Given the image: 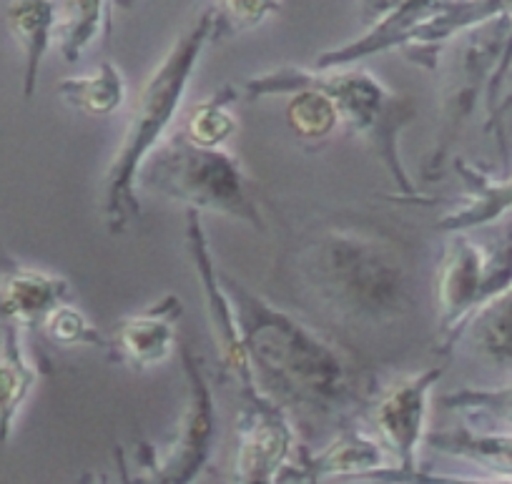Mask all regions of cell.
<instances>
[{
  "label": "cell",
  "instance_id": "cell-1",
  "mask_svg": "<svg viewBox=\"0 0 512 484\" xmlns=\"http://www.w3.org/2000/svg\"><path fill=\"white\" fill-rule=\"evenodd\" d=\"M259 389L287 412L349 422L374 397L364 372L332 339L221 271Z\"/></svg>",
  "mask_w": 512,
  "mask_h": 484
},
{
  "label": "cell",
  "instance_id": "cell-2",
  "mask_svg": "<svg viewBox=\"0 0 512 484\" xmlns=\"http://www.w3.org/2000/svg\"><path fill=\"white\" fill-rule=\"evenodd\" d=\"M289 269L322 309L357 327H387L415 306L410 256L387 231L324 226L299 239Z\"/></svg>",
  "mask_w": 512,
  "mask_h": 484
},
{
  "label": "cell",
  "instance_id": "cell-3",
  "mask_svg": "<svg viewBox=\"0 0 512 484\" xmlns=\"http://www.w3.org/2000/svg\"><path fill=\"white\" fill-rule=\"evenodd\" d=\"M214 43V11L204 8L194 23L181 33L159 66L151 71L136 96L121 146L103 179V214L111 234H123L141 216L139 174L146 158L169 136L171 123L184 106L191 76L196 73L206 46Z\"/></svg>",
  "mask_w": 512,
  "mask_h": 484
},
{
  "label": "cell",
  "instance_id": "cell-4",
  "mask_svg": "<svg viewBox=\"0 0 512 484\" xmlns=\"http://www.w3.org/2000/svg\"><path fill=\"white\" fill-rule=\"evenodd\" d=\"M299 88H314V91L324 93L337 108L339 123H344L354 136H359L372 148L397 191L405 194L407 199H415V181L407 174L400 146L402 133L417 118V108L410 98L392 91L367 68L352 66H282L246 78L239 86V93L246 101H262V98L289 96Z\"/></svg>",
  "mask_w": 512,
  "mask_h": 484
},
{
  "label": "cell",
  "instance_id": "cell-5",
  "mask_svg": "<svg viewBox=\"0 0 512 484\" xmlns=\"http://www.w3.org/2000/svg\"><path fill=\"white\" fill-rule=\"evenodd\" d=\"M141 189L186 206L199 214H221L267 231L254 184L244 166L226 148H204L184 133H171L146 158L139 174Z\"/></svg>",
  "mask_w": 512,
  "mask_h": 484
},
{
  "label": "cell",
  "instance_id": "cell-6",
  "mask_svg": "<svg viewBox=\"0 0 512 484\" xmlns=\"http://www.w3.org/2000/svg\"><path fill=\"white\" fill-rule=\"evenodd\" d=\"M450 236L437 266L440 354L455 349L457 334L482 304L512 286V234L495 249L477 244L467 234Z\"/></svg>",
  "mask_w": 512,
  "mask_h": 484
},
{
  "label": "cell",
  "instance_id": "cell-7",
  "mask_svg": "<svg viewBox=\"0 0 512 484\" xmlns=\"http://www.w3.org/2000/svg\"><path fill=\"white\" fill-rule=\"evenodd\" d=\"M510 31L512 11H507L455 38V58H452V71L445 86V126H442L440 141H437L435 151L425 166L427 181H435L442 176L440 169L452 143L475 111L477 98L490 86L495 68L500 66Z\"/></svg>",
  "mask_w": 512,
  "mask_h": 484
},
{
  "label": "cell",
  "instance_id": "cell-8",
  "mask_svg": "<svg viewBox=\"0 0 512 484\" xmlns=\"http://www.w3.org/2000/svg\"><path fill=\"white\" fill-rule=\"evenodd\" d=\"M234 484H294L302 447L292 414L259 387L239 392Z\"/></svg>",
  "mask_w": 512,
  "mask_h": 484
},
{
  "label": "cell",
  "instance_id": "cell-9",
  "mask_svg": "<svg viewBox=\"0 0 512 484\" xmlns=\"http://www.w3.org/2000/svg\"><path fill=\"white\" fill-rule=\"evenodd\" d=\"M179 354L186 379V404L174 442L161 457L154 452V467L169 484H194L214 452L216 404L204 359L189 344H181Z\"/></svg>",
  "mask_w": 512,
  "mask_h": 484
},
{
  "label": "cell",
  "instance_id": "cell-10",
  "mask_svg": "<svg viewBox=\"0 0 512 484\" xmlns=\"http://www.w3.org/2000/svg\"><path fill=\"white\" fill-rule=\"evenodd\" d=\"M445 369L430 367L417 374L397 379L390 387L377 392L369 407L364 409L374 437L384 447L395 467H417V454L427 437L430 419V399Z\"/></svg>",
  "mask_w": 512,
  "mask_h": 484
},
{
  "label": "cell",
  "instance_id": "cell-11",
  "mask_svg": "<svg viewBox=\"0 0 512 484\" xmlns=\"http://www.w3.org/2000/svg\"><path fill=\"white\" fill-rule=\"evenodd\" d=\"M186 246H189L196 279L201 284L206 316H209V327L214 332V342L216 349L221 352L224 369L234 379L239 392L259 387L254 377V369H251L249 354H246L244 342H241L234 304H231L229 291H226L224 281H221V269L216 266L214 254H211L209 236H206L204 226H201L199 211L186 209Z\"/></svg>",
  "mask_w": 512,
  "mask_h": 484
},
{
  "label": "cell",
  "instance_id": "cell-12",
  "mask_svg": "<svg viewBox=\"0 0 512 484\" xmlns=\"http://www.w3.org/2000/svg\"><path fill=\"white\" fill-rule=\"evenodd\" d=\"M181 316L184 301L176 294L161 296L149 309L123 316L108 339L111 359L134 372L164 364L176 349V324Z\"/></svg>",
  "mask_w": 512,
  "mask_h": 484
},
{
  "label": "cell",
  "instance_id": "cell-13",
  "mask_svg": "<svg viewBox=\"0 0 512 484\" xmlns=\"http://www.w3.org/2000/svg\"><path fill=\"white\" fill-rule=\"evenodd\" d=\"M390 464V457L379 444L374 434L364 432L357 424H339V432L327 447L319 452H299L294 464V484H319L324 479H344V482H357L367 472Z\"/></svg>",
  "mask_w": 512,
  "mask_h": 484
},
{
  "label": "cell",
  "instance_id": "cell-14",
  "mask_svg": "<svg viewBox=\"0 0 512 484\" xmlns=\"http://www.w3.org/2000/svg\"><path fill=\"white\" fill-rule=\"evenodd\" d=\"M73 299L66 276L31 266H11L0 276V319L18 329H41L51 311Z\"/></svg>",
  "mask_w": 512,
  "mask_h": 484
},
{
  "label": "cell",
  "instance_id": "cell-15",
  "mask_svg": "<svg viewBox=\"0 0 512 484\" xmlns=\"http://www.w3.org/2000/svg\"><path fill=\"white\" fill-rule=\"evenodd\" d=\"M452 169L465 186V196L452 211L437 221L442 234H467L472 229H485L497 224L512 211V176L495 179L477 166L467 164L465 158H455Z\"/></svg>",
  "mask_w": 512,
  "mask_h": 484
},
{
  "label": "cell",
  "instance_id": "cell-16",
  "mask_svg": "<svg viewBox=\"0 0 512 484\" xmlns=\"http://www.w3.org/2000/svg\"><path fill=\"white\" fill-rule=\"evenodd\" d=\"M58 0H6V23L23 51V98H33L41 66L56 41Z\"/></svg>",
  "mask_w": 512,
  "mask_h": 484
},
{
  "label": "cell",
  "instance_id": "cell-17",
  "mask_svg": "<svg viewBox=\"0 0 512 484\" xmlns=\"http://www.w3.org/2000/svg\"><path fill=\"white\" fill-rule=\"evenodd\" d=\"M38 364H33L23 344V329L3 324L0 337V447L11 439L23 404L38 384Z\"/></svg>",
  "mask_w": 512,
  "mask_h": 484
},
{
  "label": "cell",
  "instance_id": "cell-18",
  "mask_svg": "<svg viewBox=\"0 0 512 484\" xmlns=\"http://www.w3.org/2000/svg\"><path fill=\"white\" fill-rule=\"evenodd\" d=\"M425 444L432 452L465 459L485 469L487 474L512 479V432L507 429H442V432H427Z\"/></svg>",
  "mask_w": 512,
  "mask_h": 484
},
{
  "label": "cell",
  "instance_id": "cell-19",
  "mask_svg": "<svg viewBox=\"0 0 512 484\" xmlns=\"http://www.w3.org/2000/svg\"><path fill=\"white\" fill-rule=\"evenodd\" d=\"M457 344H467L475 357L492 364L512 362V286L482 304L455 339Z\"/></svg>",
  "mask_w": 512,
  "mask_h": 484
},
{
  "label": "cell",
  "instance_id": "cell-20",
  "mask_svg": "<svg viewBox=\"0 0 512 484\" xmlns=\"http://www.w3.org/2000/svg\"><path fill=\"white\" fill-rule=\"evenodd\" d=\"M128 8L134 0H63L58 16L56 41L68 63L81 61L101 31L111 33V6Z\"/></svg>",
  "mask_w": 512,
  "mask_h": 484
},
{
  "label": "cell",
  "instance_id": "cell-21",
  "mask_svg": "<svg viewBox=\"0 0 512 484\" xmlns=\"http://www.w3.org/2000/svg\"><path fill=\"white\" fill-rule=\"evenodd\" d=\"M56 91L73 111L91 118H106L126 101V78L113 63L103 61L88 76H71L58 81Z\"/></svg>",
  "mask_w": 512,
  "mask_h": 484
},
{
  "label": "cell",
  "instance_id": "cell-22",
  "mask_svg": "<svg viewBox=\"0 0 512 484\" xmlns=\"http://www.w3.org/2000/svg\"><path fill=\"white\" fill-rule=\"evenodd\" d=\"M239 88L236 86H224L221 91H216L214 96H209L206 101H201L199 106L191 108V113L186 116L184 123V136L191 143L204 148H224L231 141V136L239 128L234 113L229 111L231 103L239 98Z\"/></svg>",
  "mask_w": 512,
  "mask_h": 484
},
{
  "label": "cell",
  "instance_id": "cell-23",
  "mask_svg": "<svg viewBox=\"0 0 512 484\" xmlns=\"http://www.w3.org/2000/svg\"><path fill=\"white\" fill-rule=\"evenodd\" d=\"M442 409L455 412L470 422H490L512 432V382L502 387H462L437 399Z\"/></svg>",
  "mask_w": 512,
  "mask_h": 484
},
{
  "label": "cell",
  "instance_id": "cell-24",
  "mask_svg": "<svg viewBox=\"0 0 512 484\" xmlns=\"http://www.w3.org/2000/svg\"><path fill=\"white\" fill-rule=\"evenodd\" d=\"M287 121L304 143L327 141L339 126L334 103L314 88H299V91L289 93Z\"/></svg>",
  "mask_w": 512,
  "mask_h": 484
},
{
  "label": "cell",
  "instance_id": "cell-25",
  "mask_svg": "<svg viewBox=\"0 0 512 484\" xmlns=\"http://www.w3.org/2000/svg\"><path fill=\"white\" fill-rule=\"evenodd\" d=\"M214 41L254 31L282 11V0H214Z\"/></svg>",
  "mask_w": 512,
  "mask_h": 484
},
{
  "label": "cell",
  "instance_id": "cell-26",
  "mask_svg": "<svg viewBox=\"0 0 512 484\" xmlns=\"http://www.w3.org/2000/svg\"><path fill=\"white\" fill-rule=\"evenodd\" d=\"M41 329L48 337V342L61 349H108V339H103V334L88 321V316L78 306H73L71 301L51 311Z\"/></svg>",
  "mask_w": 512,
  "mask_h": 484
},
{
  "label": "cell",
  "instance_id": "cell-27",
  "mask_svg": "<svg viewBox=\"0 0 512 484\" xmlns=\"http://www.w3.org/2000/svg\"><path fill=\"white\" fill-rule=\"evenodd\" d=\"M357 482L367 484H512L510 477H497V474H487V477H467V474H445V472H430L422 469L420 464L412 469L395 467V464H384V467L367 472L359 477Z\"/></svg>",
  "mask_w": 512,
  "mask_h": 484
},
{
  "label": "cell",
  "instance_id": "cell-28",
  "mask_svg": "<svg viewBox=\"0 0 512 484\" xmlns=\"http://www.w3.org/2000/svg\"><path fill=\"white\" fill-rule=\"evenodd\" d=\"M405 3L407 0H359V21L369 28L374 23L384 21V18L395 13L400 6H405Z\"/></svg>",
  "mask_w": 512,
  "mask_h": 484
},
{
  "label": "cell",
  "instance_id": "cell-29",
  "mask_svg": "<svg viewBox=\"0 0 512 484\" xmlns=\"http://www.w3.org/2000/svg\"><path fill=\"white\" fill-rule=\"evenodd\" d=\"M154 452L149 442H139V449H136V464L144 469V477H136V484H169L159 474V469L154 467Z\"/></svg>",
  "mask_w": 512,
  "mask_h": 484
},
{
  "label": "cell",
  "instance_id": "cell-30",
  "mask_svg": "<svg viewBox=\"0 0 512 484\" xmlns=\"http://www.w3.org/2000/svg\"><path fill=\"white\" fill-rule=\"evenodd\" d=\"M113 459H116V484H136V474L131 472L123 447L113 449Z\"/></svg>",
  "mask_w": 512,
  "mask_h": 484
},
{
  "label": "cell",
  "instance_id": "cell-31",
  "mask_svg": "<svg viewBox=\"0 0 512 484\" xmlns=\"http://www.w3.org/2000/svg\"><path fill=\"white\" fill-rule=\"evenodd\" d=\"M510 108H512V96L505 98V101L500 103V108H497V146H500L502 161H505V164H507V143H505V131H502V116H505Z\"/></svg>",
  "mask_w": 512,
  "mask_h": 484
},
{
  "label": "cell",
  "instance_id": "cell-32",
  "mask_svg": "<svg viewBox=\"0 0 512 484\" xmlns=\"http://www.w3.org/2000/svg\"><path fill=\"white\" fill-rule=\"evenodd\" d=\"M76 484H113L103 472H83Z\"/></svg>",
  "mask_w": 512,
  "mask_h": 484
}]
</instances>
